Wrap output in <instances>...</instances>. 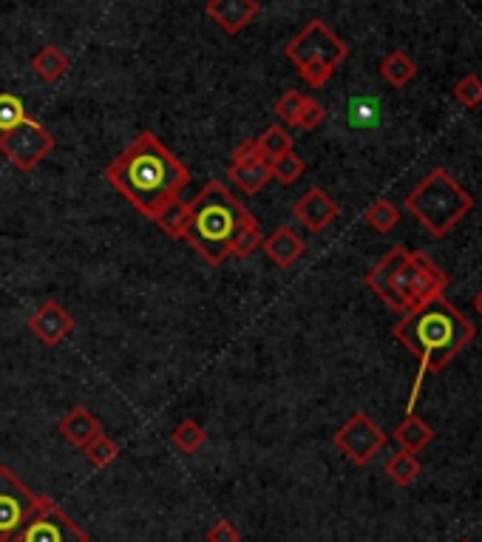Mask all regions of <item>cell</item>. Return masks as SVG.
Masks as SVG:
<instances>
[{
    "mask_svg": "<svg viewBox=\"0 0 482 542\" xmlns=\"http://www.w3.org/2000/svg\"><path fill=\"white\" fill-rule=\"evenodd\" d=\"M227 176H230V182L239 185V191L253 196L273 182V168H270V159H259V162H247V165H230Z\"/></svg>",
    "mask_w": 482,
    "mask_h": 542,
    "instance_id": "obj_16",
    "label": "cell"
},
{
    "mask_svg": "<svg viewBox=\"0 0 482 542\" xmlns=\"http://www.w3.org/2000/svg\"><path fill=\"white\" fill-rule=\"evenodd\" d=\"M259 142V151L264 159H276L284 157V154H290L293 151V137L287 134V128H281V125H270V128H264V134L256 137Z\"/></svg>",
    "mask_w": 482,
    "mask_h": 542,
    "instance_id": "obj_25",
    "label": "cell"
},
{
    "mask_svg": "<svg viewBox=\"0 0 482 542\" xmlns=\"http://www.w3.org/2000/svg\"><path fill=\"white\" fill-rule=\"evenodd\" d=\"M15 542H88V534L49 497H37V506Z\"/></svg>",
    "mask_w": 482,
    "mask_h": 542,
    "instance_id": "obj_8",
    "label": "cell"
},
{
    "mask_svg": "<svg viewBox=\"0 0 482 542\" xmlns=\"http://www.w3.org/2000/svg\"><path fill=\"white\" fill-rule=\"evenodd\" d=\"M83 452H86L88 463H91L94 469H105V466H111V463L117 460V455H120V446L108 438L105 432H100L97 438L88 443Z\"/></svg>",
    "mask_w": 482,
    "mask_h": 542,
    "instance_id": "obj_26",
    "label": "cell"
},
{
    "mask_svg": "<svg viewBox=\"0 0 482 542\" xmlns=\"http://www.w3.org/2000/svg\"><path fill=\"white\" fill-rule=\"evenodd\" d=\"M335 446H338V449L344 452V457H349L355 466H366V463L386 446V435H383V429H380L378 423L369 418L366 412H355V415L335 432Z\"/></svg>",
    "mask_w": 482,
    "mask_h": 542,
    "instance_id": "obj_10",
    "label": "cell"
},
{
    "mask_svg": "<svg viewBox=\"0 0 482 542\" xmlns=\"http://www.w3.org/2000/svg\"><path fill=\"white\" fill-rule=\"evenodd\" d=\"M57 432L69 440L71 446H77V449H86L88 443L97 438L100 432H103V423L94 418L86 406H74L69 415L57 423Z\"/></svg>",
    "mask_w": 482,
    "mask_h": 542,
    "instance_id": "obj_15",
    "label": "cell"
},
{
    "mask_svg": "<svg viewBox=\"0 0 482 542\" xmlns=\"http://www.w3.org/2000/svg\"><path fill=\"white\" fill-rule=\"evenodd\" d=\"M284 54L290 57L304 83L312 88H321L332 80V74L346 60V43L329 29L324 20H310L298 35L287 43Z\"/></svg>",
    "mask_w": 482,
    "mask_h": 542,
    "instance_id": "obj_6",
    "label": "cell"
},
{
    "mask_svg": "<svg viewBox=\"0 0 482 542\" xmlns=\"http://www.w3.org/2000/svg\"><path fill=\"white\" fill-rule=\"evenodd\" d=\"M366 284L395 313H409L443 296L448 276L429 256L397 245L366 273Z\"/></svg>",
    "mask_w": 482,
    "mask_h": 542,
    "instance_id": "obj_3",
    "label": "cell"
},
{
    "mask_svg": "<svg viewBox=\"0 0 482 542\" xmlns=\"http://www.w3.org/2000/svg\"><path fill=\"white\" fill-rule=\"evenodd\" d=\"M395 440L400 443V449H403V452H412V455H417V452H423L431 440H434V429H431L426 420L417 418L414 412H409V418L403 420V423H397Z\"/></svg>",
    "mask_w": 482,
    "mask_h": 542,
    "instance_id": "obj_17",
    "label": "cell"
},
{
    "mask_svg": "<svg viewBox=\"0 0 482 542\" xmlns=\"http://www.w3.org/2000/svg\"><path fill=\"white\" fill-rule=\"evenodd\" d=\"M54 151V137L49 134V128L37 120H23L18 128L0 134V154L9 159L18 171L29 174L35 171L43 159Z\"/></svg>",
    "mask_w": 482,
    "mask_h": 542,
    "instance_id": "obj_7",
    "label": "cell"
},
{
    "mask_svg": "<svg viewBox=\"0 0 482 542\" xmlns=\"http://www.w3.org/2000/svg\"><path fill=\"white\" fill-rule=\"evenodd\" d=\"M304 100H307V97H304L301 91H284L276 103L278 120H281L284 125H295V128H298V117H301Z\"/></svg>",
    "mask_w": 482,
    "mask_h": 542,
    "instance_id": "obj_30",
    "label": "cell"
},
{
    "mask_svg": "<svg viewBox=\"0 0 482 542\" xmlns=\"http://www.w3.org/2000/svg\"><path fill=\"white\" fill-rule=\"evenodd\" d=\"M74 327H77V324H74L71 313L63 304H57V301H43L35 313H32V318H29V330H32L37 341L46 344V347L63 344V341L74 333Z\"/></svg>",
    "mask_w": 482,
    "mask_h": 542,
    "instance_id": "obj_11",
    "label": "cell"
},
{
    "mask_svg": "<svg viewBox=\"0 0 482 542\" xmlns=\"http://www.w3.org/2000/svg\"><path fill=\"white\" fill-rule=\"evenodd\" d=\"M383 472H386V477H389L395 486L406 489V486H412L414 480L420 477V460H417L412 452H403V449H400L397 455H392L386 460Z\"/></svg>",
    "mask_w": 482,
    "mask_h": 542,
    "instance_id": "obj_22",
    "label": "cell"
},
{
    "mask_svg": "<svg viewBox=\"0 0 482 542\" xmlns=\"http://www.w3.org/2000/svg\"><path fill=\"white\" fill-rule=\"evenodd\" d=\"M363 222L372 230H378V233H392L397 228V222H400V210L389 199H378L363 213Z\"/></svg>",
    "mask_w": 482,
    "mask_h": 542,
    "instance_id": "obj_24",
    "label": "cell"
},
{
    "mask_svg": "<svg viewBox=\"0 0 482 542\" xmlns=\"http://www.w3.org/2000/svg\"><path fill=\"white\" fill-rule=\"evenodd\" d=\"M35 506L37 494L26 489L9 466L0 463V542H15Z\"/></svg>",
    "mask_w": 482,
    "mask_h": 542,
    "instance_id": "obj_9",
    "label": "cell"
},
{
    "mask_svg": "<svg viewBox=\"0 0 482 542\" xmlns=\"http://www.w3.org/2000/svg\"><path fill=\"white\" fill-rule=\"evenodd\" d=\"M261 247H264L267 259L276 264V267H293V264L304 256V250H307L304 239H301L293 228H287V225L273 230V233L261 242Z\"/></svg>",
    "mask_w": 482,
    "mask_h": 542,
    "instance_id": "obj_14",
    "label": "cell"
},
{
    "mask_svg": "<svg viewBox=\"0 0 482 542\" xmlns=\"http://www.w3.org/2000/svg\"><path fill=\"white\" fill-rule=\"evenodd\" d=\"M23 120H29L26 105L20 103L15 94H0V134L18 128Z\"/></svg>",
    "mask_w": 482,
    "mask_h": 542,
    "instance_id": "obj_29",
    "label": "cell"
},
{
    "mask_svg": "<svg viewBox=\"0 0 482 542\" xmlns=\"http://www.w3.org/2000/svg\"><path fill=\"white\" fill-rule=\"evenodd\" d=\"M173 446L182 452V455H196L202 446H205V440H207V432L196 423L193 418H185L176 429H173Z\"/></svg>",
    "mask_w": 482,
    "mask_h": 542,
    "instance_id": "obj_23",
    "label": "cell"
},
{
    "mask_svg": "<svg viewBox=\"0 0 482 542\" xmlns=\"http://www.w3.org/2000/svg\"><path fill=\"white\" fill-rule=\"evenodd\" d=\"M349 123L355 128H372L380 123V103L372 97H358L349 105Z\"/></svg>",
    "mask_w": 482,
    "mask_h": 542,
    "instance_id": "obj_27",
    "label": "cell"
},
{
    "mask_svg": "<svg viewBox=\"0 0 482 542\" xmlns=\"http://www.w3.org/2000/svg\"><path fill=\"white\" fill-rule=\"evenodd\" d=\"M188 216H190L188 202H182V199L176 196L173 202H168L165 208L156 213L154 222L159 225V228H162V233H165V236H171V239H185Z\"/></svg>",
    "mask_w": 482,
    "mask_h": 542,
    "instance_id": "obj_21",
    "label": "cell"
},
{
    "mask_svg": "<svg viewBox=\"0 0 482 542\" xmlns=\"http://www.w3.org/2000/svg\"><path fill=\"white\" fill-rule=\"evenodd\" d=\"M259 0H207L205 12L219 23V29L227 35H241L256 15H259Z\"/></svg>",
    "mask_w": 482,
    "mask_h": 542,
    "instance_id": "obj_13",
    "label": "cell"
},
{
    "mask_svg": "<svg viewBox=\"0 0 482 542\" xmlns=\"http://www.w3.org/2000/svg\"><path fill=\"white\" fill-rule=\"evenodd\" d=\"M465 542H468V540H465Z\"/></svg>",
    "mask_w": 482,
    "mask_h": 542,
    "instance_id": "obj_36",
    "label": "cell"
},
{
    "mask_svg": "<svg viewBox=\"0 0 482 542\" xmlns=\"http://www.w3.org/2000/svg\"><path fill=\"white\" fill-rule=\"evenodd\" d=\"M233 162L230 165H247V162H259L261 151H259V142L256 140H244L241 145H236V151H233Z\"/></svg>",
    "mask_w": 482,
    "mask_h": 542,
    "instance_id": "obj_34",
    "label": "cell"
},
{
    "mask_svg": "<svg viewBox=\"0 0 482 542\" xmlns=\"http://www.w3.org/2000/svg\"><path fill=\"white\" fill-rule=\"evenodd\" d=\"M327 120V108L318 103V100H304V108H301V117H298V128H307V131H312V128H318V125Z\"/></svg>",
    "mask_w": 482,
    "mask_h": 542,
    "instance_id": "obj_32",
    "label": "cell"
},
{
    "mask_svg": "<svg viewBox=\"0 0 482 542\" xmlns=\"http://www.w3.org/2000/svg\"><path fill=\"white\" fill-rule=\"evenodd\" d=\"M261 242H264V236H261L259 219H256L250 210H244L239 228H236L233 239H230V256H236V259H247V256H253V253L259 250Z\"/></svg>",
    "mask_w": 482,
    "mask_h": 542,
    "instance_id": "obj_18",
    "label": "cell"
},
{
    "mask_svg": "<svg viewBox=\"0 0 482 542\" xmlns=\"http://www.w3.org/2000/svg\"><path fill=\"white\" fill-rule=\"evenodd\" d=\"M32 69H35V74L43 83H57V80L71 69V60L69 54H63L57 46L49 43V46H43V49L32 57Z\"/></svg>",
    "mask_w": 482,
    "mask_h": 542,
    "instance_id": "obj_19",
    "label": "cell"
},
{
    "mask_svg": "<svg viewBox=\"0 0 482 542\" xmlns=\"http://www.w3.org/2000/svg\"><path fill=\"white\" fill-rule=\"evenodd\" d=\"M293 216L304 228L310 230V233H321V230L329 228L332 219L338 216V205H335V199H332L327 191L310 188V191L295 202Z\"/></svg>",
    "mask_w": 482,
    "mask_h": 542,
    "instance_id": "obj_12",
    "label": "cell"
},
{
    "mask_svg": "<svg viewBox=\"0 0 482 542\" xmlns=\"http://www.w3.org/2000/svg\"><path fill=\"white\" fill-rule=\"evenodd\" d=\"M207 542H241V531L233 523L219 520V523L210 525V531H207Z\"/></svg>",
    "mask_w": 482,
    "mask_h": 542,
    "instance_id": "obj_33",
    "label": "cell"
},
{
    "mask_svg": "<svg viewBox=\"0 0 482 542\" xmlns=\"http://www.w3.org/2000/svg\"><path fill=\"white\" fill-rule=\"evenodd\" d=\"M105 179L142 216L156 219V213L173 202L179 191L188 185L190 171L173 157L156 134L142 131L137 140L105 168Z\"/></svg>",
    "mask_w": 482,
    "mask_h": 542,
    "instance_id": "obj_1",
    "label": "cell"
},
{
    "mask_svg": "<svg viewBox=\"0 0 482 542\" xmlns=\"http://www.w3.org/2000/svg\"><path fill=\"white\" fill-rule=\"evenodd\" d=\"M406 208L431 236H446L457 228L474 208V196L448 174L446 168H434L409 196Z\"/></svg>",
    "mask_w": 482,
    "mask_h": 542,
    "instance_id": "obj_5",
    "label": "cell"
},
{
    "mask_svg": "<svg viewBox=\"0 0 482 542\" xmlns=\"http://www.w3.org/2000/svg\"><path fill=\"white\" fill-rule=\"evenodd\" d=\"M474 307H477V313L482 315V290H480V296H477V301H474Z\"/></svg>",
    "mask_w": 482,
    "mask_h": 542,
    "instance_id": "obj_35",
    "label": "cell"
},
{
    "mask_svg": "<svg viewBox=\"0 0 482 542\" xmlns=\"http://www.w3.org/2000/svg\"><path fill=\"white\" fill-rule=\"evenodd\" d=\"M380 74H383V80L389 83V86L403 88L409 86L414 80V74H417V66H414V60L406 52H392L383 57V63H380Z\"/></svg>",
    "mask_w": 482,
    "mask_h": 542,
    "instance_id": "obj_20",
    "label": "cell"
},
{
    "mask_svg": "<svg viewBox=\"0 0 482 542\" xmlns=\"http://www.w3.org/2000/svg\"><path fill=\"white\" fill-rule=\"evenodd\" d=\"M190 216L185 228V242H188L207 264L219 267L230 256V239L239 228L244 205L233 193L224 188V182L210 179L202 191L188 202Z\"/></svg>",
    "mask_w": 482,
    "mask_h": 542,
    "instance_id": "obj_4",
    "label": "cell"
},
{
    "mask_svg": "<svg viewBox=\"0 0 482 542\" xmlns=\"http://www.w3.org/2000/svg\"><path fill=\"white\" fill-rule=\"evenodd\" d=\"M474 333H477L474 324L454 304H448L443 296L431 298L429 304L406 313V318L395 327V338L420 358V372L414 381L409 412L414 409L423 375L446 367L454 355H460L474 341Z\"/></svg>",
    "mask_w": 482,
    "mask_h": 542,
    "instance_id": "obj_2",
    "label": "cell"
},
{
    "mask_svg": "<svg viewBox=\"0 0 482 542\" xmlns=\"http://www.w3.org/2000/svg\"><path fill=\"white\" fill-rule=\"evenodd\" d=\"M454 97H457V103L463 105V108H477V105L482 103V80L480 77H474V74L463 77V80L454 86Z\"/></svg>",
    "mask_w": 482,
    "mask_h": 542,
    "instance_id": "obj_31",
    "label": "cell"
},
{
    "mask_svg": "<svg viewBox=\"0 0 482 542\" xmlns=\"http://www.w3.org/2000/svg\"><path fill=\"white\" fill-rule=\"evenodd\" d=\"M270 168H273V179H278L281 185H293V182H298V176L304 174V159L298 157L295 151H290V154H284V157H276L270 159Z\"/></svg>",
    "mask_w": 482,
    "mask_h": 542,
    "instance_id": "obj_28",
    "label": "cell"
}]
</instances>
